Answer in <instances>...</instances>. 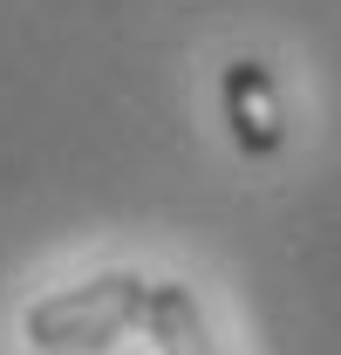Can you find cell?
I'll return each instance as SVG.
<instances>
[{
    "mask_svg": "<svg viewBox=\"0 0 341 355\" xmlns=\"http://www.w3.org/2000/svg\"><path fill=\"white\" fill-rule=\"evenodd\" d=\"M218 103H225V123H232V144L246 157H280L287 144V123H280V96H273V69L253 62V55H232L225 76H218Z\"/></svg>",
    "mask_w": 341,
    "mask_h": 355,
    "instance_id": "cell-2",
    "label": "cell"
},
{
    "mask_svg": "<svg viewBox=\"0 0 341 355\" xmlns=\"http://www.w3.org/2000/svg\"><path fill=\"white\" fill-rule=\"evenodd\" d=\"M143 301H150V280L143 273H96L82 287H62L28 308V342L42 355H96V349H116L123 328L143 321Z\"/></svg>",
    "mask_w": 341,
    "mask_h": 355,
    "instance_id": "cell-1",
    "label": "cell"
},
{
    "mask_svg": "<svg viewBox=\"0 0 341 355\" xmlns=\"http://www.w3.org/2000/svg\"><path fill=\"white\" fill-rule=\"evenodd\" d=\"M143 335H150V355H212V342H205V314H198V294L177 287V280H150Z\"/></svg>",
    "mask_w": 341,
    "mask_h": 355,
    "instance_id": "cell-3",
    "label": "cell"
},
{
    "mask_svg": "<svg viewBox=\"0 0 341 355\" xmlns=\"http://www.w3.org/2000/svg\"><path fill=\"white\" fill-rule=\"evenodd\" d=\"M96 355H130V349H96Z\"/></svg>",
    "mask_w": 341,
    "mask_h": 355,
    "instance_id": "cell-4",
    "label": "cell"
}]
</instances>
